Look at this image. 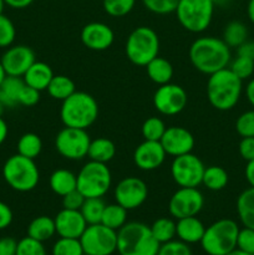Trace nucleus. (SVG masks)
<instances>
[{
  "label": "nucleus",
  "mask_w": 254,
  "mask_h": 255,
  "mask_svg": "<svg viewBox=\"0 0 254 255\" xmlns=\"http://www.w3.org/2000/svg\"><path fill=\"white\" fill-rule=\"evenodd\" d=\"M105 207H106V204L102 201V198H85V202L81 208H80V212H81L82 217L86 221L87 226L89 224L101 223Z\"/></svg>",
  "instance_id": "f704fd0d"
},
{
  "label": "nucleus",
  "mask_w": 254,
  "mask_h": 255,
  "mask_svg": "<svg viewBox=\"0 0 254 255\" xmlns=\"http://www.w3.org/2000/svg\"><path fill=\"white\" fill-rule=\"evenodd\" d=\"M204 206V197L198 188L179 187L168 203L169 214L174 219L197 216Z\"/></svg>",
  "instance_id": "ddd939ff"
},
{
  "label": "nucleus",
  "mask_w": 254,
  "mask_h": 255,
  "mask_svg": "<svg viewBox=\"0 0 254 255\" xmlns=\"http://www.w3.org/2000/svg\"><path fill=\"white\" fill-rule=\"evenodd\" d=\"M6 76H7L6 71H5V69H4V67H2L1 62H0V86H1V85H2L4 80L6 79Z\"/></svg>",
  "instance_id": "bf43d9fd"
},
{
  "label": "nucleus",
  "mask_w": 254,
  "mask_h": 255,
  "mask_svg": "<svg viewBox=\"0 0 254 255\" xmlns=\"http://www.w3.org/2000/svg\"><path fill=\"white\" fill-rule=\"evenodd\" d=\"M127 59L137 66H146L151 60L158 56L159 37L152 27L138 26L126 40Z\"/></svg>",
  "instance_id": "0eeeda50"
},
{
  "label": "nucleus",
  "mask_w": 254,
  "mask_h": 255,
  "mask_svg": "<svg viewBox=\"0 0 254 255\" xmlns=\"http://www.w3.org/2000/svg\"><path fill=\"white\" fill-rule=\"evenodd\" d=\"M25 86V82L22 77L9 76L4 80L2 85L0 86V102L5 105L6 109H12L17 105V96L22 87Z\"/></svg>",
  "instance_id": "cd10ccee"
},
{
  "label": "nucleus",
  "mask_w": 254,
  "mask_h": 255,
  "mask_svg": "<svg viewBox=\"0 0 254 255\" xmlns=\"http://www.w3.org/2000/svg\"><path fill=\"white\" fill-rule=\"evenodd\" d=\"M136 0H102V6L107 15L112 17H122L132 11Z\"/></svg>",
  "instance_id": "4c0bfd02"
},
{
  "label": "nucleus",
  "mask_w": 254,
  "mask_h": 255,
  "mask_svg": "<svg viewBox=\"0 0 254 255\" xmlns=\"http://www.w3.org/2000/svg\"><path fill=\"white\" fill-rule=\"evenodd\" d=\"M5 109H6V107H5V105L2 104V102H0V116H2V115H4Z\"/></svg>",
  "instance_id": "680f3d73"
},
{
  "label": "nucleus",
  "mask_w": 254,
  "mask_h": 255,
  "mask_svg": "<svg viewBox=\"0 0 254 255\" xmlns=\"http://www.w3.org/2000/svg\"><path fill=\"white\" fill-rule=\"evenodd\" d=\"M17 153L27 158L35 159L40 156L42 151V141L36 133L27 132L19 138L16 144Z\"/></svg>",
  "instance_id": "2f4dec72"
},
{
  "label": "nucleus",
  "mask_w": 254,
  "mask_h": 255,
  "mask_svg": "<svg viewBox=\"0 0 254 255\" xmlns=\"http://www.w3.org/2000/svg\"><path fill=\"white\" fill-rule=\"evenodd\" d=\"M7 6L12 9H25L34 2V0H4Z\"/></svg>",
  "instance_id": "864d4df0"
},
{
  "label": "nucleus",
  "mask_w": 254,
  "mask_h": 255,
  "mask_svg": "<svg viewBox=\"0 0 254 255\" xmlns=\"http://www.w3.org/2000/svg\"><path fill=\"white\" fill-rule=\"evenodd\" d=\"M246 97L248 100V102L251 104V106L254 109V79L249 80V82L246 86Z\"/></svg>",
  "instance_id": "6e6d98bb"
},
{
  "label": "nucleus",
  "mask_w": 254,
  "mask_h": 255,
  "mask_svg": "<svg viewBox=\"0 0 254 255\" xmlns=\"http://www.w3.org/2000/svg\"><path fill=\"white\" fill-rule=\"evenodd\" d=\"M167 153L159 141H147L136 147L133 152V162L141 171H154L163 164Z\"/></svg>",
  "instance_id": "a211bd4d"
},
{
  "label": "nucleus",
  "mask_w": 254,
  "mask_h": 255,
  "mask_svg": "<svg viewBox=\"0 0 254 255\" xmlns=\"http://www.w3.org/2000/svg\"><path fill=\"white\" fill-rule=\"evenodd\" d=\"M166 125H164L163 120L159 117H149L142 125V137L147 141H161L162 136L166 132Z\"/></svg>",
  "instance_id": "c9c22d12"
},
{
  "label": "nucleus",
  "mask_w": 254,
  "mask_h": 255,
  "mask_svg": "<svg viewBox=\"0 0 254 255\" xmlns=\"http://www.w3.org/2000/svg\"><path fill=\"white\" fill-rule=\"evenodd\" d=\"M16 37L15 25L6 15L0 14V47L7 49L11 46Z\"/></svg>",
  "instance_id": "58836bf2"
},
{
  "label": "nucleus",
  "mask_w": 254,
  "mask_h": 255,
  "mask_svg": "<svg viewBox=\"0 0 254 255\" xmlns=\"http://www.w3.org/2000/svg\"><path fill=\"white\" fill-rule=\"evenodd\" d=\"M116 156V146L111 139L106 137H99L96 139H91L87 157L90 161L100 162V163H109Z\"/></svg>",
  "instance_id": "393cba45"
},
{
  "label": "nucleus",
  "mask_w": 254,
  "mask_h": 255,
  "mask_svg": "<svg viewBox=\"0 0 254 255\" xmlns=\"http://www.w3.org/2000/svg\"><path fill=\"white\" fill-rule=\"evenodd\" d=\"M15 255H47V253L42 242L35 241V239L26 236L17 242L16 254Z\"/></svg>",
  "instance_id": "ea45409f"
},
{
  "label": "nucleus",
  "mask_w": 254,
  "mask_h": 255,
  "mask_svg": "<svg viewBox=\"0 0 254 255\" xmlns=\"http://www.w3.org/2000/svg\"><path fill=\"white\" fill-rule=\"evenodd\" d=\"M35 52L26 45H11L5 50L0 62L9 76L22 77L34 62Z\"/></svg>",
  "instance_id": "dca6fc26"
},
{
  "label": "nucleus",
  "mask_w": 254,
  "mask_h": 255,
  "mask_svg": "<svg viewBox=\"0 0 254 255\" xmlns=\"http://www.w3.org/2000/svg\"><path fill=\"white\" fill-rule=\"evenodd\" d=\"M237 55L238 56L248 57V59L254 60V41L252 40H246L242 45L237 47Z\"/></svg>",
  "instance_id": "603ef678"
},
{
  "label": "nucleus",
  "mask_w": 254,
  "mask_h": 255,
  "mask_svg": "<svg viewBox=\"0 0 254 255\" xmlns=\"http://www.w3.org/2000/svg\"><path fill=\"white\" fill-rule=\"evenodd\" d=\"M149 228L154 239L159 244L167 243L176 238V222L171 218L162 217V218L156 219Z\"/></svg>",
  "instance_id": "72a5a7b5"
},
{
  "label": "nucleus",
  "mask_w": 254,
  "mask_h": 255,
  "mask_svg": "<svg viewBox=\"0 0 254 255\" xmlns=\"http://www.w3.org/2000/svg\"><path fill=\"white\" fill-rule=\"evenodd\" d=\"M17 242L11 237L0 238V255H15L16 254Z\"/></svg>",
  "instance_id": "3c124183"
},
{
  "label": "nucleus",
  "mask_w": 254,
  "mask_h": 255,
  "mask_svg": "<svg viewBox=\"0 0 254 255\" xmlns=\"http://www.w3.org/2000/svg\"><path fill=\"white\" fill-rule=\"evenodd\" d=\"M52 77H54V72L49 65L42 61H35L25 72L22 79L27 86L41 92L47 89Z\"/></svg>",
  "instance_id": "4be33fe9"
},
{
  "label": "nucleus",
  "mask_w": 254,
  "mask_h": 255,
  "mask_svg": "<svg viewBox=\"0 0 254 255\" xmlns=\"http://www.w3.org/2000/svg\"><path fill=\"white\" fill-rule=\"evenodd\" d=\"M49 184L55 194L64 197L76 189L77 177L74 172L69 171V169L60 168L52 172L51 176H50Z\"/></svg>",
  "instance_id": "5701e85b"
},
{
  "label": "nucleus",
  "mask_w": 254,
  "mask_h": 255,
  "mask_svg": "<svg viewBox=\"0 0 254 255\" xmlns=\"http://www.w3.org/2000/svg\"><path fill=\"white\" fill-rule=\"evenodd\" d=\"M85 202V197L77 191V188L75 191L70 192L66 196L62 197V207L66 209H74V211H80V208L82 207Z\"/></svg>",
  "instance_id": "de8ad7c7"
},
{
  "label": "nucleus",
  "mask_w": 254,
  "mask_h": 255,
  "mask_svg": "<svg viewBox=\"0 0 254 255\" xmlns=\"http://www.w3.org/2000/svg\"><path fill=\"white\" fill-rule=\"evenodd\" d=\"M52 255H85L80 239L61 238L54 243L51 249Z\"/></svg>",
  "instance_id": "e433bc0d"
},
{
  "label": "nucleus",
  "mask_w": 254,
  "mask_h": 255,
  "mask_svg": "<svg viewBox=\"0 0 254 255\" xmlns=\"http://www.w3.org/2000/svg\"><path fill=\"white\" fill-rule=\"evenodd\" d=\"M204 231L206 227L197 216L177 219L176 222V237L187 244L201 243Z\"/></svg>",
  "instance_id": "412c9836"
},
{
  "label": "nucleus",
  "mask_w": 254,
  "mask_h": 255,
  "mask_svg": "<svg viewBox=\"0 0 254 255\" xmlns=\"http://www.w3.org/2000/svg\"><path fill=\"white\" fill-rule=\"evenodd\" d=\"M239 229L233 219H219L207 227L199 244L207 255H226L237 248Z\"/></svg>",
  "instance_id": "423d86ee"
},
{
  "label": "nucleus",
  "mask_w": 254,
  "mask_h": 255,
  "mask_svg": "<svg viewBox=\"0 0 254 255\" xmlns=\"http://www.w3.org/2000/svg\"><path fill=\"white\" fill-rule=\"evenodd\" d=\"M148 187L137 177H126L115 187V201L127 211L137 209L147 201Z\"/></svg>",
  "instance_id": "2eb2a0df"
},
{
  "label": "nucleus",
  "mask_w": 254,
  "mask_h": 255,
  "mask_svg": "<svg viewBox=\"0 0 254 255\" xmlns=\"http://www.w3.org/2000/svg\"><path fill=\"white\" fill-rule=\"evenodd\" d=\"M40 100V91L32 89V87L27 86L25 84V86L22 87L21 91H20L19 96H17V105H22V106H34L39 102Z\"/></svg>",
  "instance_id": "49530a36"
},
{
  "label": "nucleus",
  "mask_w": 254,
  "mask_h": 255,
  "mask_svg": "<svg viewBox=\"0 0 254 255\" xmlns=\"http://www.w3.org/2000/svg\"><path fill=\"white\" fill-rule=\"evenodd\" d=\"M229 181V176L226 169L221 166L206 167L203 173L202 184L207 187L209 191H222L227 187Z\"/></svg>",
  "instance_id": "c756f323"
},
{
  "label": "nucleus",
  "mask_w": 254,
  "mask_h": 255,
  "mask_svg": "<svg viewBox=\"0 0 254 255\" xmlns=\"http://www.w3.org/2000/svg\"><path fill=\"white\" fill-rule=\"evenodd\" d=\"M81 41L87 49L94 51H105L114 44L115 32L109 25L104 22H90L82 27Z\"/></svg>",
  "instance_id": "6ab92c4d"
},
{
  "label": "nucleus",
  "mask_w": 254,
  "mask_h": 255,
  "mask_svg": "<svg viewBox=\"0 0 254 255\" xmlns=\"http://www.w3.org/2000/svg\"><path fill=\"white\" fill-rule=\"evenodd\" d=\"M223 41L228 45L229 47H238L239 45L243 44L246 40H248V29L242 21H231L227 24L223 31Z\"/></svg>",
  "instance_id": "473e14b6"
},
{
  "label": "nucleus",
  "mask_w": 254,
  "mask_h": 255,
  "mask_svg": "<svg viewBox=\"0 0 254 255\" xmlns=\"http://www.w3.org/2000/svg\"><path fill=\"white\" fill-rule=\"evenodd\" d=\"M229 69L232 70V72H233L234 75H237V76L243 81V80L249 79V77L253 75L254 60L248 59V57L244 56H238V55H237L236 59L231 62Z\"/></svg>",
  "instance_id": "a19ab883"
},
{
  "label": "nucleus",
  "mask_w": 254,
  "mask_h": 255,
  "mask_svg": "<svg viewBox=\"0 0 254 255\" xmlns=\"http://www.w3.org/2000/svg\"><path fill=\"white\" fill-rule=\"evenodd\" d=\"M236 129L241 137H254V109L243 112L237 119Z\"/></svg>",
  "instance_id": "37998d69"
},
{
  "label": "nucleus",
  "mask_w": 254,
  "mask_h": 255,
  "mask_svg": "<svg viewBox=\"0 0 254 255\" xmlns=\"http://www.w3.org/2000/svg\"><path fill=\"white\" fill-rule=\"evenodd\" d=\"M2 177L10 188L25 193L36 188L40 181V172L35 159L16 153L5 161Z\"/></svg>",
  "instance_id": "39448f33"
},
{
  "label": "nucleus",
  "mask_w": 254,
  "mask_h": 255,
  "mask_svg": "<svg viewBox=\"0 0 254 255\" xmlns=\"http://www.w3.org/2000/svg\"><path fill=\"white\" fill-rule=\"evenodd\" d=\"M237 249L254 255V229L244 227L239 229L238 237H237Z\"/></svg>",
  "instance_id": "a18cd8bd"
},
{
  "label": "nucleus",
  "mask_w": 254,
  "mask_h": 255,
  "mask_svg": "<svg viewBox=\"0 0 254 255\" xmlns=\"http://www.w3.org/2000/svg\"><path fill=\"white\" fill-rule=\"evenodd\" d=\"M7 133H9V128H7V124L5 122V120L2 119V116H0V146L5 142L6 139Z\"/></svg>",
  "instance_id": "4d7b16f0"
},
{
  "label": "nucleus",
  "mask_w": 254,
  "mask_h": 255,
  "mask_svg": "<svg viewBox=\"0 0 254 255\" xmlns=\"http://www.w3.org/2000/svg\"><path fill=\"white\" fill-rule=\"evenodd\" d=\"M214 6L212 0H179L174 12L183 29L199 34L206 31L211 25Z\"/></svg>",
  "instance_id": "1a4fd4ad"
},
{
  "label": "nucleus",
  "mask_w": 254,
  "mask_h": 255,
  "mask_svg": "<svg viewBox=\"0 0 254 255\" xmlns=\"http://www.w3.org/2000/svg\"><path fill=\"white\" fill-rule=\"evenodd\" d=\"M244 174H246V179L248 182V184L254 188V159L247 162L246 171H244Z\"/></svg>",
  "instance_id": "5fc2aeb1"
},
{
  "label": "nucleus",
  "mask_w": 254,
  "mask_h": 255,
  "mask_svg": "<svg viewBox=\"0 0 254 255\" xmlns=\"http://www.w3.org/2000/svg\"><path fill=\"white\" fill-rule=\"evenodd\" d=\"M144 7L157 15H167L174 12L179 0H142Z\"/></svg>",
  "instance_id": "79ce46f5"
},
{
  "label": "nucleus",
  "mask_w": 254,
  "mask_h": 255,
  "mask_svg": "<svg viewBox=\"0 0 254 255\" xmlns=\"http://www.w3.org/2000/svg\"><path fill=\"white\" fill-rule=\"evenodd\" d=\"M144 67H146L149 80L156 85H158V86L168 84V82H171L172 77H173V66L164 57H154Z\"/></svg>",
  "instance_id": "b1692460"
},
{
  "label": "nucleus",
  "mask_w": 254,
  "mask_h": 255,
  "mask_svg": "<svg viewBox=\"0 0 254 255\" xmlns=\"http://www.w3.org/2000/svg\"><path fill=\"white\" fill-rule=\"evenodd\" d=\"M80 243L85 255H112L117 252V232L102 223L89 224Z\"/></svg>",
  "instance_id": "9d476101"
},
{
  "label": "nucleus",
  "mask_w": 254,
  "mask_h": 255,
  "mask_svg": "<svg viewBox=\"0 0 254 255\" xmlns=\"http://www.w3.org/2000/svg\"><path fill=\"white\" fill-rule=\"evenodd\" d=\"M56 234L61 238L80 239L86 229L87 223L81 212L62 208L54 218Z\"/></svg>",
  "instance_id": "aec40b11"
},
{
  "label": "nucleus",
  "mask_w": 254,
  "mask_h": 255,
  "mask_svg": "<svg viewBox=\"0 0 254 255\" xmlns=\"http://www.w3.org/2000/svg\"><path fill=\"white\" fill-rule=\"evenodd\" d=\"M206 166L196 154L186 153L174 157L171 164V176L178 187L197 188L202 184Z\"/></svg>",
  "instance_id": "f8f14e48"
},
{
  "label": "nucleus",
  "mask_w": 254,
  "mask_h": 255,
  "mask_svg": "<svg viewBox=\"0 0 254 255\" xmlns=\"http://www.w3.org/2000/svg\"><path fill=\"white\" fill-rule=\"evenodd\" d=\"M12 218H14V214H12L11 208L6 203L0 201V231H4L7 227H10V224L12 223Z\"/></svg>",
  "instance_id": "8fccbe9b"
},
{
  "label": "nucleus",
  "mask_w": 254,
  "mask_h": 255,
  "mask_svg": "<svg viewBox=\"0 0 254 255\" xmlns=\"http://www.w3.org/2000/svg\"><path fill=\"white\" fill-rule=\"evenodd\" d=\"M247 14H248L249 20L254 24V0H249L247 5Z\"/></svg>",
  "instance_id": "13d9d810"
},
{
  "label": "nucleus",
  "mask_w": 254,
  "mask_h": 255,
  "mask_svg": "<svg viewBox=\"0 0 254 255\" xmlns=\"http://www.w3.org/2000/svg\"><path fill=\"white\" fill-rule=\"evenodd\" d=\"M46 90L54 100L64 101L76 91V86L70 77L65 75H54Z\"/></svg>",
  "instance_id": "c85d7f7f"
},
{
  "label": "nucleus",
  "mask_w": 254,
  "mask_h": 255,
  "mask_svg": "<svg viewBox=\"0 0 254 255\" xmlns=\"http://www.w3.org/2000/svg\"><path fill=\"white\" fill-rule=\"evenodd\" d=\"M238 149L244 161L249 162L254 159V137H242Z\"/></svg>",
  "instance_id": "09e8293b"
},
{
  "label": "nucleus",
  "mask_w": 254,
  "mask_h": 255,
  "mask_svg": "<svg viewBox=\"0 0 254 255\" xmlns=\"http://www.w3.org/2000/svg\"><path fill=\"white\" fill-rule=\"evenodd\" d=\"M237 213L243 227L254 229V188L244 189L237 198Z\"/></svg>",
  "instance_id": "a878e982"
},
{
  "label": "nucleus",
  "mask_w": 254,
  "mask_h": 255,
  "mask_svg": "<svg viewBox=\"0 0 254 255\" xmlns=\"http://www.w3.org/2000/svg\"><path fill=\"white\" fill-rule=\"evenodd\" d=\"M243 81L229 67L209 75L207 81V97L218 111H229L241 100Z\"/></svg>",
  "instance_id": "f03ea898"
},
{
  "label": "nucleus",
  "mask_w": 254,
  "mask_h": 255,
  "mask_svg": "<svg viewBox=\"0 0 254 255\" xmlns=\"http://www.w3.org/2000/svg\"><path fill=\"white\" fill-rule=\"evenodd\" d=\"M60 117L65 127L87 129L99 117V104L87 92L75 91L62 101Z\"/></svg>",
  "instance_id": "20e7f679"
},
{
  "label": "nucleus",
  "mask_w": 254,
  "mask_h": 255,
  "mask_svg": "<svg viewBox=\"0 0 254 255\" xmlns=\"http://www.w3.org/2000/svg\"><path fill=\"white\" fill-rule=\"evenodd\" d=\"M56 234L55 221L47 216H39L27 226V237L39 242H46Z\"/></svg>",
  "instance_id": "bb28decb"
},
{
  "label": "nucleus",
  "mask_w": 254,
  "mask_h": 255,
  "mask_svg": "<svg viewBox=\"0 0 254 255\" xmlns=\"http://www.w3.org/2000/svg\"><path fill=\"white\" fill-rule=\"evenodd\" d=\"M127 212L128 211L120 206L119 203L106 204L104 214H102L101 223L117 232L127 223Z\"/></svg>",
  "instance_id": "7c9ffc66"
},
{
  "label": "nucleus",
  "mask_w": 254,
  "mask_h": 255,
  "mask_svg": "<svg viewBox=\"0 0 254 255\" xmlns=\"http://www.w3.org/2000/svg\"><path fill=\"white\" fill-rule=\"evenodd\" d=\"M188 96L186 90L176 84L161 85L153 95V106L164 116H176L187 106Z\"/></svg>",
  "instance_id": "4468645a"
},
{
  "label": "nucleus",
  "mask_w": 254,
  "mask_h": 255,
  "mask_svg": "<svg viewBox=\"0 0 254 255\" xmlns=\"http://www.w3.org/2000/svg\"><path fill=\"white\" fill-rule=\"evenodd\" d=\"M76 177V188L85 198H102L111 188L112 174L106 163L89 161Z\"/></svg>",
  "instance_id": "6e6552de"
},
{
  "label": "nucleus",
  "mask_w": 254,
  "mask_h": 255,
  "mask_svg": "<svg viewBox=\"0 0 254 255\" xmlns=\"http://www.w3.org/2000/svg\"><path fill=\"white\" fill-rule=\"evenodd\" d=\"M90 138L86 129L72 128V127H65L55 138V148L59 152L60 156L70 161H80L87 157L89 152Z\"/></svg>",
  "instance_id": "9b49d317"
},
{
  "label": "nucleus",
  "mask_w": 254,
  "mask_h": 255,
  "mask_svg": "<svg viewBox=\"0 0 254 255\" xmlns=\"http://www.w3.org/2000/svg\"><path fill=\"white\" fill-rule=\"evenodd\" d=\"M5 1L4 0H0V14H2V11H4V7H5Z\"/></svg>",
  "instance_id": "e2e57ef3"
},
{
  "label": "nucleus",
  "mask_w": 254,
  "mask_h": 255,
  "mask_svg": "<svg viewBox=\"0 0 254 255\" xmlns=\"http://www.w3.org/2000/svg\"><path fill=\"white\" fill-rule=\"evenodd\" d=\"M231 47L216 36H202L189 47V60L199 72L212 75L231 64Z\"/></svg>",
  "instance_id": "f257e3e1"
},
{
  "label": "nucleus",
  "mask_w": 254,
  "mask_h": 255,
  "mask_svg": "<svg viewBox=\"0 0 254 255\" xmlns=\"http://www.w3.org/2000/svg\"><path fill=\"white\" fill-rule=\"evenodd\" d=\"M161 144L167 156L178 157L191 153L194 148V137L187 128L181 126L167 127L161 138Z\"/></svg>",
  "instance_id": "f3484780"
},
{
  "label": "nucleus",
  "mask_w": 254,
  "mask_h": 255,
  "mask_svg": "<svg viewBox=\"0 0 254 255\" xmlns=\"http://www.w3.org/2000/svg\"><path fill=\"white\" fill-rule=\"evenodd\" d=\"M159 246L151 228L141 222H128L117 231L120 255H157Z\"/></svg>",
  "instance_id": "7ed1b4c3"
},
{
  "label": "nucleus",
  "mask_w": 254,
  "mask_h": 255,
  "mask_svg": "<svg viewBox=\"0 0 254 255\" xmlns=\"http://www.w3.org/2000/svg\"><path fill=\"white\" fill-rule=\"evenodd\" d=\"M214 2V5H222L227 1V0H212Z\"/></svg>",
  "instance_id": "0e129e2a"
},
{
  "label": "nucleus",
  "mask_w": 254,
  "mask_h": 255,
  "mask_svg": "<svg viewBox=\"0 0 254 255\" xmlns=\"http://www.w3.org/2000/svg\"><path fill=\"white\" fill-rule=\"evenodd\" d=\"M226 255H252V254H248V253H244V252L239 251V249H234V251H232L231 253L226 254Z\"/></svg>",
  "instance_id": "052dcab7"
},
{
  "label": "nucleus",
  "mask_w": 254,
  "mask_h": 255,
  "mask_svg": "<svg viewBox=\"0 0 254 255\" xmlns=\"http://www.w3.org/2000/svg\"><path fill=\"white\" fill-rule=\"evenodd\" d=\"M157 255H192V251L189 248V244L179 239H172L159 246Z\"/></svg>",
  "instance_id": "c03bdc74"
}]
</instances>
